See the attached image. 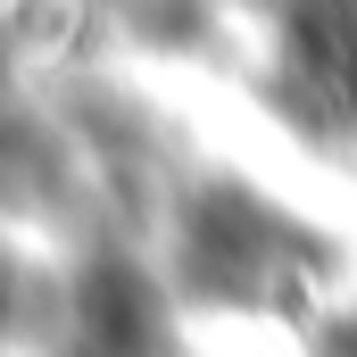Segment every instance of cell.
Wrapping results in <instances>:
<instances>
[{"instance_id": "2", "label": "cell", "mask_w": 357, "mask_h": 357, "mask_svg": "<svg viewBox=\"0 0 357 357\" xmlns=\"http://www.w3.org/2000/svg\"><path fill=\"white\" fill-rule=\"evenodd\" d=\"M250 299L266 307L274 324H291V333H316L333 316V291H324V274L307 266V258H266V266L250 274Z\"/></svg>"}, {"instance_id": "1", "label": "cell", "mask_w": 357, "mask_h": 357, "mask_svg": "<svg viewBox=\"0 0 357 357\" xmlns=\"http://www.w3.org/2000/svg\"><path fill=\"white\" fill-rule=\"evenodd\" d=\"M91 42V0H0V50L25 67H67Z\"/></svg>"}]
</instances>
